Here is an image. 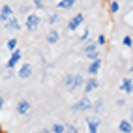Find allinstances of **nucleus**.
<instances>
[{
  "instance_id": "1",
  "label": "nucleus",
  "mask_w": 133,
  "mask_h": 133,
  "mask_svg": "<svg viewBox=\"0 0 133 133\" xmlns=\"http://www.w3.org/2000/svg\"><path fill=\"white\" fill-rule=\"evenodd\" d=\"M83 55H84L86 58H90V60H96V58H97V45H96L94 41L86 43L84 49H83Z\"/></svg>"
},
{
  "instance_id": "2",
  "label": "nucleus",
  "mask_w": 133,
  "mask_h": 133,
  "mask_svg": "<svg viewBox=\"0 0 133 133\" xmlns=\"http://www.w3.org/2000/svg\"><path fill=\"white\" fill-rule=\"evenodd\" d=\"M88 109H92V101L88 99V96H84V97H81L75 105H73V111H88Z\"/></svg>"
},
{
  "instance_id": "3",
  "label": "nucleus",
  "mask_w": 133,
  "mask_h": 133,
  "mask_svg": "<svg viewBox=\"0 0 133 133\" xmlns=\"http://www.w3.org/2000/svg\"><path fill=\"white\" fill-rule=\"evenodd\" d=\"M39 26V17L38 15H28L26 17V28H28L30 32H34Z\"/></svg>"
},
{
  "instance_id": "4",
  "label": "nucleus",
  "mask_w": 133,
  "mask_h": 133,
  "mask_svg": "<svg viewBox=\"0 0 133 133\" xmlns=\"http://www.w3.org/2000/svg\"><path fill=\"white\" fill-rule=\"evenodd\" d=\"M83 21H84L83 13H77V15L73 17V19L68 23V28H69V30H77V28H79V24H83Z\"/></svg>"
},
{
  "instance_id": "5",
  "label": "nucleus",
  "mask_w": 133,
  "mask_h": 133,
  "mask_svg": "<svg viewBox=\"0 0 133 133\" xmlns=\"http://www.w3.org/2000/svg\"><path fill=\"white\" fill-rule=\"evenodd\" d=\"M4 28H8V30H17V32H19V28H21V24H19V19H15V17L11 15L10 19H8V21L4 23Z\"/></svg>"
},
{
  "instance_id": "6",
  "label": "nucleus",
  "mask_w": 133,
  "mask_h": 133,
  "mask_svg": "<svg viewBox=\"0 0 133 133\" xmlns=\"http://www.w3.org/2000/svg\"><path fill=\"white\" fill-rule=\"evenodd\" d=\"M19 60H21V51H19V49H15V51H13V55H11V58L8 60V64H6V66L11 69V68H15L17 64H19Z\"/></svg>"
},
{
  "instance_id": "7",
  "label": "nucleus",
  "mask_w": 133,
  "mask_h": 133,
  "mask_svg": "<svg viewBox=\"0 0 133 133\" xmlns=\"http://www.w3.org/2000/svg\"><path fill=\"white\" fill-rule=\"evenodd\" d=\"M32 75V66L30 64H23L19 68V79H28Z\"/></svg>"
},
{
  "instance_id": "8",
  "label": "nucleus",
  "mask_w": 133,
  "mask_h": 133,
  "mask_svg": "<svg viewBox=\"0 0 133 133\" xmlns=\"http://www.w3.org/2000/svg\"><path fill=\"white\" fill-rule=\"evenodd\" d=\"M99 68H101V60L96 58V60H92V64L88 66V73H90L92 77H96V73L99 71Z\"/></svg>"
},
{
  "instance_id": "9",
  "label": "nucleus",
  "mask_w": 133,
  "mask_h": 133,
  "mask_svg": "<svg viewBox=\"0 0 133 133\" xmlns=\"http://www.w3.org/2000/svg\"><path fill=\"white\" fill-rule=\"evenodd\" d=\"M97 88V79L96 77H92V79H86V84H84V92L86 94H90V92H94Z\"/></svg>"
},
{
  "instance_id": "10",
  "label": "nucleus",
  "mask_w": 133,
  "mask_h": 133,
  "mask_svg": "<svg viewBox=\"0 0 133 133\" xmlns=\"http://www.w3.org/2000/svg\"><path fill=\"white\" fill-rule=\"evenodd\" d=\"M120 90L124 94H131L133 92V83H131V79H124V81L120 83Z\"/></svg>"
},
{
  "instance_id": "11",
  "label": "nucleus",
  "mask_w": 133,
  "mask_h": 133,
  "mask_svg": "<svg viewBox=\"0 0 133 133\" xmlns=\"http://www.w3.org/2000/svg\"><path fill=\"white\" fill-rule=\"evenodd\" d=\"M28 111H30V101L21 99L19 103H17V112H19V114H26Z\"/></svg>"
},
{
  "instance_id": "12",
  "label": "nucleus",
  "mask_w": 133,
  "mask_h": 133,
  "mask_svg": "<svg viewBox=\"0 0 133 133\" xmlns=\"http://www.w3.org/2000/svg\"><path fill=\"white\" fill-rule=\"evenodd\" d=\"M86 124H88V133H97V128H99V122L96 118H86Z\"/></svg>"
},
{
  "instance_id": "13",
  "label": "nucleus",
  "mask_w": 133,
  "mask_h": 133,
  "mask_svg": "<svg viewBox=\"0 0 133 133\" xmlns=\"http://www.w3.org/2000/svg\"><path fill=\"white\" fill-rule=\"evenodd\" d=\"M10 17H11V6H4L2 8V10H0V19H2V23H6L8 19H10Z\"/></svg>"
},
{
  "instance_id": "14",
  "label": "nucleus",
  "mask_w": 133,
  "mask_h": 133,
  "mask_svg": "<svg viewBox=\"0 0 133 133\" xmlns=\"http://www.w3.org/2000/svg\"><path fill=\"white\" fill-rule=\"evenodd\" d=\"M118 129H120L122 133H131V131H133V126H131L129 120H122V122L118 124Z\"/></svg>"
},
{
  "instance_id": "15",
  "label": "nucleus",
  "mask_w": 133,
  "mask_h": 133,
  "mask_svg": "<svg viewBox=\"0 0 133 133\" xmlns=\"http://www.w3.org/2000/svg\"><path fill=\"white\" fill-rule=\"evenodd\" d=\"M58 38H60V32L58 30H51L47 34V43H49V45H55V43L58 41Z\"/></svg>"
},
{
  "instance_id": "16",
  "label": "nucleus",
  "mask_w": 133,
  "mask_h": 133,
  "mask_svg": "<svg viewBox=\"0 0 133 133\" xmlns=\"http://www.w3.org/2000/svg\"><path fill=\"white\" fill-rule=\"evenodd\" d=\"M73 6H75V0H60V2H58L60 10H71Z\"/></svg>"
},
{
  "instance_id": "17",
  "label": "nucleus",
  "mask_w": 133,
  "mask_h": 133,
  "mask_svg": "<svg viewBox=\"0 0 133 133\" xmlns=\"http://www.w3.org/2000/svg\"><path fill=\"white\" fill-rule=\"evenodd\" d=\"M84 84V77L83 75H73V88L71 90H77V88H81Z\"/></svg>"
},
{
  "instance_id": "18",
  "label": "nucleus",
  "mask_w": 133,
  "mask_h": 133,
  "mask_svg": "<svg viewBox=\"0 0 133 133\" xmlns=\"http://www.w3.org/2000/svg\"><path fill=\"white\" fill-rule=\"evenodd\" d=\"M66 131V124H55L52 126V133H64Z\"/></svg>"
},
{
  "instance_id": "19",
  "label": "nucleus",
  "mask_w": 133,
  "mask_h": 133,
  "mask_svg": "<svg viewBox=\"0 0 133 133\" xmlns=\"http://www.w3.org/2000/svg\"><path fill=\"white\" fill-rule=\"evenodd\" d=\"M64 84H66V88L71 90V88H73V75H68V77L64 79Z\"/></svg>"
},
{
  "instance_id": "20",
  "label": "nucleus",
  "mask_w": 133,
  "mask_h": 133,
  "mask_svg": "<svg viewBox=\"0 0 133 133\" xmlns=\"http://www.w3.org/2000/svg\"><path fill=\"white\" fill-rule=\"evenodd\" d=\"M58 21H60V15H58V13H52V15L49 17V24H56Z\"/></svg>"
},
{
  "instance_id": "21",
  "label": "nucleus",
  "mask_w": 133,
  "mask_h": 133,
  "mask_svg": "<svg viewBox=\"0 0 133 133\" xmlns=\"http://www.w3.org/2000/svg\"><path fill=\"white\" fill-rule=\"evenodd\" d=\"M15 47H17V39H15V38H11L10 41H8V49H11V51H15Z\"/></svg>"
},
{
  "instance_id": "22",
  "label": "nucleus",
  "mask_w": 133,
  "mask_h": 133,
  "mask_svg": "<svg viewBox=\"0 0 133 133\" xmlns=\"http://www.w3.org/2000/svg\"><path fill=\"white\" fill-rule=\"evenodd\" d=\"M118 10H120V4H118V2H111V11L116 13Z\"/></svg>"
},
{
  "instance_id": "23",
  "label": "nucleus",
  "mask_w": 133,
  "mask_h": 133,
  "mask_svg": "<svg viewBox=\"0 0 133 133\" xmlns=\"http://www.w3.org/2000/svg\"><path fill=\"white\" fill-rule=\"evenodd\" d=\"M64 133H77V129H75V126H66V131Z\"/></svg>"
},
{
  "instance_id": "24",
  "label": "nucleus",
  "mask_w": 133,
  "mask_h": 133,
  "mask_svg": "<svg viewBox=\"0 0 133 133\" xmlns=\"http://www.w3.org/2000/svg\"><path fill=\"white\" fill-rule=\"evenodd\" d=\"M124 45H126V47H131V38H129V36L124 38Z\"/></svg>"
},
{
  "instance_id": "25",
  "label": "nucleus",
  "mask_w": 133,
  "mask_h": 133,
  "mask_svg": "<svg viewBox=\"0 0 133 133\" xmlns=\"http://www.w3.org/2000/svg\"><path fill=\"white\" fill-rule=\"evenodd\" d=\"M34 6H36V8H43V2H41V0H36V2H34Z\"/></svg>"
},
{
  "instance_id": "26",
  "label": "nucleus",
  "mask_w": 133,
  "mask_h": 133,
  "mask_svg": "<svg viewBox=\"0 0 133 133\" xmlns=\"http://www.w3.org/2000/svg\"><path fill=\"white\" fill-rule=\"evenodd\" d=\"M88 34H90V32H88V30H84V32L81 34V39H86V38H88Z\"/></svg>"
},
{
  "instance_id": "27",
  "label": "nucleus",
  "mask_w": 133,
  "mask_h": 133,
  "mask_svg": "<svg viewBox=\"0 0 133 133\" xmlns=\"http://www.w3.org/2000/svg\"><path fill=\"white\" fill-rule=\"evenodd\" d=\"M97 43H99V45H103V43H105V36H99V38H97Z\"/></svg>"
},
{
  "instance_id": "28",
  "label": "nucleus",
  "mask_w": 133,
  "mask_h": 133,
  "mask_svg": "<svg viewBox=\"0 0 133 133\" xmlns=\"http://www.w3.org/2000/svg\"><path fill=\"white\" fill-rule=\"evenodd\" d=\"M2 109H4V97L0 96V111H2Z\"/></svg>"
},
{
  "instance_id": "29",
  "label": "nucleus",
  "mask_w": 133,
  "mask_h": 133,
  "mask_svg": "<svg viewBox=\"0 0 133 133\" xmlns=\"http://www.w3.org/2000/svg\"><path fill=\"white\" fill-rule=\"evenodd\" d=\"M129 114H131V120H129V122H131V126H133V107L129 109Z\"/></svg>"
},
{
  "instance_id": "30",
  "label": "nucleus",
  "mask_w": 133,
  "mask_h": 133,
  "mask_svg": "<svg viewBox=\"0 0 133 133\" xmlns=\"http://www.w3.org/2000/svg\"><path fill=\"white\" fill-rule=\"evenodd\" d=\"M131 69H133V68H131Z\"/></svg>"
}]
</instances>
